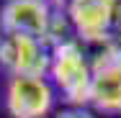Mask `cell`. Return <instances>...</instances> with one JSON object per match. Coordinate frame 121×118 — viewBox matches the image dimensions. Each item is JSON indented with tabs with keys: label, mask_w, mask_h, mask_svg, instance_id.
I'll return each mask as SVG.
<instances>
[{
	"label": "cell",
	"mask_w": 121,
	"mask_h": 118,
	"mask_svg": "<svg viewBox=\"0 0 121 118\" xmlns=\"http://www.w3.org/2000/svg\"><path fill=\"white\" fill-rule=\"evenodd\" d=\"M49 77L52 85L65 95L70 108H85L90 105V59L77 39H67L49 54Z\"/></svg>",
	"instance_id": "obj_2"
},
{
	"label": "cell",
	"mask_w": 121,
	"mask_h": 118,
	"mask_svg": "<svg viewBox=\"0 0 121 118\" xmlns=\"http://www.w3.org/2000/svg\"><path fill=\"white\" fill-rule=\"evenodd\" d=\"M59 28L65 31L70 23L52 10L49 0H8L0 10V31L39 39L49 49L67 41L59 36Z\"/></svg>",
	"instance_id": "obj_3"
},
{
	"label": "cell",
	"mask_w": 121,
	"mask_h": 118,
	"mask_svg": "<svg viewBox=\"0 0 121 118\" xmlns=\"http://www.w3.org/2000/svg\"><path fill=\"white\" fill-rule=\"evenodd\" d=\"M65 13L80 44L121 49V0H70Z\"/></svg>",
	"instance_id": "obj_1"
},
{
	"label": "cell",
	"mask_w": 121,
	"mask_h": 118,
	"mask_svg": "<svg viewBox=\"0 0 121 118\" xmlns=\"http://www.w3.org/2000/svg\"><path fill=\"white\" fill-rule=\"evenodd\" d=\"M57 118H93V113L85 110V108H67V110H62Z\"/></svg>",
	"instance_id": "obj_7"
},
{
	"label": "cell",
	"mask_w": 121,
	"mask_h": 118,
	"mask_svg": "<svg viewBox=\"0 0 121 118\" xmlns=\"http://www.w3.org/2000/svg\"><path fill=\"white\" fill-rule=\"evenodd\" d=\"M49 3H52V5H67L70 0H49Z\"/></svg>",
	"instance_id": "obj_8"
},
{
	"label": "cell",
	"mask_w": 121,
	"mask_h": 118,
	"mask_svg": "<svg viewBox=\"0 0 121 118\" xmlns=\"http://www.w3.org/2000/svg\"><path fill=\"white\" fill-rule=\"evenodd\" d=\"M52 49L31 36L0 31V64L10 77H47Z\"/></svg>",
	"instance_id": "obj_4"
},
{
	"label": "cell",
	"mask_w": 121,
	"mask_h": 118,
	"mask_svg": "<svg viewBox=\"0 0 121 118\" xmlns=\"http://www.w3.org/2000/svg\"><path fill=\"white\" fill-rule=\"evenodd\" d=\"M90 69V105L98 113L121 116V54L113 46H100Z\"/></svg>",
	"instance_id": "obj_5"
},
{
	"label": "cell",
	"mask_w": 121,
	"mask_h": 118,
	"mask_svg": "<svg viewBox=\"0 0 121 118\" xmlns=\"http://www.w3.org/2000/svg\"><path fill=\"white\" fill-rule=\"evenodd\" d=\"M54 105V85L47 77H10L5 110L10 118H47Z\"/></svg>",
	"instance_id": "obj_6"
}]
</instances>
